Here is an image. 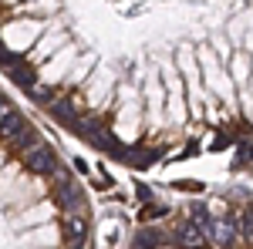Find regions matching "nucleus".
<instances>
[{
	"label": "nucleus",
	"instance_id": "nucleus-1",
	"mask_svg": "<svg viewBox=\"0 0 253 249\" xmlns=\"http://www.w3.org/2000/svg\"><path fill=\"white\" fill-rule=\"evenodd\" d=\"M24 165H27L31 172H38V175H51L54 172V152L44 148V145H34L31 152L24 155Z\"/></svg>",
	"mask_w": 253,
	"mask_h": 249
},
{
	"label": "nucleus",
	"instance_id": "nucleus-2",
	"mask_svg": "<svg viewBox=\"0 0 253 249\" xmlns=\"http://www.w3.org/2000/svg\"><path fill=\"white\" fill-rule=\"evenodd\" d=\"M47 215H54V206H51V202H41V206H34V209L20 212L17 226H38V222H44Z\"/></svg>",
	"mask_w": 253,
	"mask_h": 249
},
{
	"label": "nucleus",
	"instance_id": "nucleus-3",
	"mask_svg": "<svg viewBox=\"0 0 253 249\" xmlns=\"http://www.w3.org/2000/svg\"><path fill=\"white\" fill-rule=\"evenodd\" d=\"M27 128V121H24V115H17V111H3V121H0V138H10V135H20Z\"/></svg>",
	"mask_w": 253,
	"mask_h": 249
},
{
	"label": "nucleus",
	"instance_id": "nucleus-4",
	"mask_svg": "<svg viewBox=\"0 0 253 249\" xmlns=\"http://www.w3.org/2000/svg\"><path fill=\"white\" fill-rule=\"evenodd\" d=\"M7 74L14 77V81H17V84H24V88H34V71H24V68H10V71H7Z\"/></svg>",
	"mask_w": 253,
	"mask_h": 249
},
{
	"label": "nucleus",
	"instance_id": "nucleus-5",
	"mask_svg": "<svg viewBox=\"0 0 253 249\" xmlns=\"http://www.w3.org/2000/svg\"><path fill=\"white\" fill-rule=\"evenodd\" d=\"M0 111H10V108H7V98L0 95Z\"/></svg>",
	"mask_w": 253,
	"mask_h": 249
}]
</instances>
